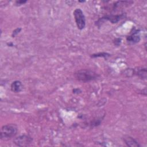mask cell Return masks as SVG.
<instances>
[{"label": "cell", "instance_id": "obj_1", "mask_svg": "<svg viewBox=\"0 0 147 147\" xmlns=\"http://www.w3.org/2000/svg\"><path fill=\"white\" fill-rule=\"evenodd\" d=\"M75 78L79 81L88 82L96 79L99 75L93 71L88 69H81L74 74Z\"/></svg>", "mask_w": 147, "mask_h": 147}, {"label": "cell", "instance_id": "obj_2", "mask_svg": "<svg viewBox=\"0 0 147 147\" xmlns=\"http://www.w3.org/2000/svg\"><path fill=\"white\" fill-rule=\"evenodd\" d=\"M17 133V126L15 124L3 125L1 130V139L7 140L14 137Z\"/></svg>", "mask_w": 147, "mask_h": 147}, {"label": "cell", "instance_id": "obj_3", "mask_svg": "<svg viewBox=\"0 0 147 147\" xmlns=\"http://www.w3.org/2000/svg\"><path fill=\"white\" fill-rule=\"evenodd\" d=\"M73 13L78 28L79 30L83 29L86 26V18L83 11L80 8H76Z\"/></svg>", "mask_w": 147, "mask_h": 147}, {"label": "cell", "instance_id": "obj_4", "mask_svg": "<svg viewBox=\"0 0 147 147\" xmlns=\"http://www.w3.org/2000/svg\"><path fill=\"white\" fill-rule=\"evenodd\" d=\"M32 138L28 135H21L14 138V143L18 146H27L32 142Z\"/></svg>", "mask_w": 147, "mask_h": 147}, {"label": "cell", "instance_id": "obj_5", "mask_svg": "<svg viewBox=\"0 0 147 147\" xmlns=\"http://www.w3.org/2000/svg\"><path fill=\"white\" fill-rule=\"evenodd\" d=\"M125 17V14L122 13L121 14L118 15H106L100 19L98 20V21H105L107 20L111 22L112 24H115L117 23L118 21H119L121 20H122Z\"/></svg>", "mask_w": 147, "mask_h": 147}, {"label": "cell", "instance_id": "obj_6", "mask_svg": "<svg viewBox=\"0 0 147 147\" xmlns=\"http://www.w3.org/2000/svg\"><path fill=\"white\" fill-rule=\"evenodd\" d=\"M141 40L139 30H135L126 37V40L129 44H135Z\"/></svg>", "mask_w": 147, "mask_h": 147}, {"label": "cell", "instance_id": "obj_7", "mask_svg": "<svg viewBox=\"0 0 147 147\" xmlns=\"http://www.w3.org/2000/svg\"><path fill=\"white\" fill-rule=\"evenodd\" d=\"M123 140L126 145L130 147H140L141 145L139 143L132 137L130 136H125L123 137Z\"/></svg>", "mask_w": 147, "mask_h": 147}, {"label": "cell", "instance_id": "obj_8", "mask_svg": "<svg viewBox=\"0 0 147 147\" xmlns=\"http://www.w3.org/2000/svg\"><path fill=\"white\" fill-rule=\"evenodd\" d=\"M11 90L14 92H19L23 89V85L21 82L19 80L14 81L10 86Z\"/></svg>", "mask_w": 147, "mask_h": 147}, {"label": "cell", "instance_id": "obj_9", "mask_svg": "<svg viewBox=\"0 0 147 147\" xmlns=\"http://www.w3.org/2000/svg\"><path fill=\"white\" fill-rule=\"evenodd\" d=\"M135 74H137V76H139L141 79L145 80L146 79V68H138L136 71H135Z\"/></svg>", "mask_w": 147, "mask_h": 147}, {"label": "cell", "instance_id": "obj_10", "mask_svg": "<svg viewBox=\"0 0 147 147\" xmlns=\"http://www.w3.org/2000/svg\"><path fill=\"white\" fill-rule=\"evenodd\" d=\"M110 56V55L108 53H106V52H101V53H95V54H92L91 55V57L92 58H96V57H105V58H107L108 57H109Z\"/></svg>", "mask_w": 147, "mask_h": 147}, {"label": "cell", "instance_id": "obj_11", "mask_svg": "<svg viewBox=\"0 0 147 147\" xmlns=\"http://www.w3.org/2000/svg\"><path fill=\"white\" fill-rule=\"evenodd\" d=\"M135 74L134 69L132 68H127L124 71V75H125L127 77H131Z\"/></svg>", "mask_w": 147, "mask_h": 147}, {"label": "cell", "instance_id": "obj_12", "mask_svg": "<svg viewBox=\"0 0 147 147\" xmlns=\"http://www.w3.org/2000/svg\"><path fill=\"white\" fill-rule=\"evenodd\" d=\"M21 29L20 28H18L16 29L13 32L12 34H11V36H12L13 37H14L16 36H17V35L20 33V32L21 31Z\"/></svg>", "mask_w": 147, "mask_h": 147}, {"label": "cell", "instance_id": "obj_13", "mask_svg": "<svg viewBox=\"0 0 147 147\" xmlns=\"http://www.w3.org/2000/svg\"><path fill=\"white\" fill-rule=\"evenodd\" d=\"M121 43V38H117L114 41V44L116 46L120 45Z\"/></svg>", "mask_w": 147, "mask_h": 147}, {"label": "cell", "instance_id": "obj_14", "mask_svg": "<svg viewBox=\"0 0 147 147\" xmlns=\"http://www.w3.org/2000/svg\"><path fill=\"white\" fill-rule=\"evenodd\" d=\"M26 2H27L26 1H16V3L17 5H23V4L25 3Z\"/></svg>", "mask_w": 147, "mask_h": 147}]
</instances>
